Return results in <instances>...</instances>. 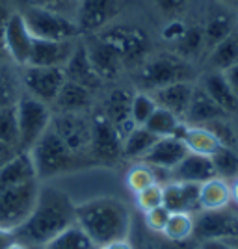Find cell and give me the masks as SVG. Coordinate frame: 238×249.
Instances as JSON below:
<instances>
[{"instance_id":"cell-1","label":"cell","mask_w":238,"mask_h":249,"mask_svg":"<svg viewBox=\"0 0 238 249\" xmlns=\"http://www.w3.org/2000/svg\"><path fill=\"white\" fill-rule=\"evenodd\" d=\"M76 205L71 197L54 186H39V194L30 216L13 231L15 240L26 248L41 249L58 232L74 223Z\"/></svg>"},{"instance_id":"cell-2","label":"cell","mask_w":238,"mask_h":249,"mask_svg":"<svg viewBox=\"0 0 238 249\" xmlns=\"http://www.w3.org/2000/svg\"><path fill=\"white\" fill-rule=\"evenodd\" d=\"M74 221L92 238L95 248L101 249L119 240H128L130 234V210L119 197H95L78 205Z\"/></svg>"},{"instance_id":"cell-3","label":"cell","mask_w":238,"mask_h":249,"mask_svg":"<svg viewBox=\"0 0 238 249\" xmlns=\"http://www.w3.org/2000/svg\"><path fill=\"white\" fill-rule=\"evenodd\" d=\"M28 153L36 167L37 180H45L51 177L62 175L65 171H71L78 166L80 160V155H74L51 126L43 132V136L34 143Z\"/></svg>"},{"instance_id":"cell-4","label":"cell","mask_w":238,"mask_h":249,"mask_svg":"<svg viewBox=\"0 0 238 249\" xmlns=\"http://www.w3.org/2000/svg\"><path fill=\"white\" fill-rule=\"evenodd\" d=\"M196 71L190 62L179 58L177 54H162L151 60H145L140 65V73L136 76L142 91L153 93L160 88H166L177 82H194Z\"/></svg>"},{"instance_id":"cell-5","label":"cell","mask_w":238,"mask_h":249,"mask_svg":"<svg viewBox=\"0 0 238 249\" xmlns=\"http://www.w3.org/2000/svg\"><path fill=\"white\" fill-rule=\"evenodd\" d=\"M26 22L30 34L36 39H49V41H74L80 34L76 22L69 19L65 13L54 11L51 8H22L19 11Z\"/></svg>"},{"instance_id":"cell-6","label":"cell","mask_w":238,"mask_h":249,"mask_svg":"<svg viewBox=\"0 0 238 249\" xmlns=\"http://www.w3.org/2000/svg\"><path fill=\"white\" fill-rule=\"evenodd\" d=\"M101 39L110 43L119 52L123 65H142L151 49L147 32L132 24H108L97 34Z\"/></svg>"},{"instance_id":"cell-7","label":"cell","mask_w":238,"mask_h":249,"mask_svg":"<svg viewBox=\"0 0 238 249\" xmlns=\"http://www.w3.org/2000/svg\"><path fill=\"white\" fill-rule=\"evenodd\" d=\"M17 121H19V151L28 153L34 143L43 136V132L51 126L52 110L49 104L34 99L24 93L15 103Z\"/></svg>"},{"instance_id":"cell-8","label":"cell","mask_w":238,"mask_h":249,"mask_svg":"<svg viewBox=\"0 0 238 249\" xmlns=\"http://www.w3.org/2000/svg\"><path fill=\"white\" fill-rule=\"evenodd\" d=\"M39 194V180L0 188V227L15 229L24 223Z\"/></svg>"},{"instance_id":"cell-9","label":"cell","mask_w":238,"mask_h":249,"mask_svg":"<svg viewBox=\"0 0 238 249\" xmlns=\"http://www.w3.org/2000/svg\"><path fill=\"white\" fill-rule=\"evenodd\" d=\"M51 128L74 155L90 153L92 121L84 112H52Z\"/></svg>"},{"instance_id":"cell-10","label":"cell","mask_w":238,"mask_h":249,"mask_svg":"<svg viewBox=\"0 0 238 249\" xmlns=\"http://www.w3.org/2000/svg\"><path fill=\"white\" fill-rule=\"evenodd\" d=\"M21 84L26 93L45 104H52L65 84V73L60 67H22Z\"/></svg>"},{"instance_id":"cell-11","label":"cell","mask_w":238,"mask_h":249,"mask_svg":"<svg viewBox=\"0 0 238 249\" xmlns=\"http://www.w3.org/2000/svg\"><path fill=\"white\" fill-rule=\"evenodd\" d=\"M194 236L199 242L238 238V214L221 210H201L194 216Z\"/></svg>"},{"instance_id":"cell-12","label":"cell","mask_w":238,"mask_h":249,"mask_svg":"<svg viewBox=\"0 0 238 249\" xmlns=\"http://www.w3.org/2000/svg\"><path fill=\"white\" fill-rule=\"evenodd\" d=\"M121 138L117 134L115 126L106 115L101 112L92 119V143H90V155L95 162L101 164H115L123 153H121Z\"/></svg>"},{"instance_id":"cell-13","label":"cell","mask_w":238,"mask_h":249,"mask_svg":"<svg viewBox=\"0 0 238 249\" xmlns=\"http://www.w3.org/2000/svg\"><path fill=\"white\" fill-rule=\"evenodd\" d=\"M117 13H119L117 0H80L74 22L80 34L95 36L114 21Z\"/></svg>"},{"instance_id":"cell-14","label":"cell","mask_w":238,"mask_h":249,"mask_svg":"<svg viewBox=\"0 0 238 249\" xmlns=\"http://www.w3.org/2000/svg\"><path fill=\"white\" fill-rule=\"evenodd\" d=\"M32 45H34V36L28 30L22 15L19 11L10 13L4 28V51L8 58H11L17 65L26 67L30 60Z\"/></svg>"},{"instance_id":"cell-15","label":"cell","mask_w":238,"mask_h":249,"mask_svg":"<svg viewBox=\"0 0 238 249\" xmlns=\"http://www.w3.org/2000/svg\"><path fill=\"white\" fill-rule=\"evenodd\" d=\"M86 52L92 62V67L95 69V73L103 78V82L115 78L125 67L119 52L115 51L110 43L101 39L99 36H95L93 39L86 45Z\"/></svg>"},{"instance_id":"cell-16","label":"cell","mask_w":238,"mask_h":249,"mask_svg":"<svg viewBox=\"0 0 238 249\" xmlns=\"http://www.w3.org/2000/svg\"><path fill=\"white\" fill-rule=\"evenodd\" d=\"M74 47H76L74 41H49V39H36L34 37L28 65L63 69L65 63L69 62Z\"/></svg>"},{"instance_id":"cell-17","label":"cell","mask_w":238,"mask_h":249,"mask_svg":"<svg viewBox=\"0 0 238 249\" xmlns=\"http://www.w3.org/2000/svg\"><path fill=\"white\" fill-rule=\"evenodd\" d=\"M186 155L188 149L184 145V142L175 138V136H167V138H158L155 145L145 153L140 162H144L151 167H160V169L171 171Z\"/></svg>"},{"instance_id":"cell-18","label":"cell","mask_w":238,"mask_h":249,"mask_svg":"<svg viewBox=\"0 0 238 249\" xmlns=\"http://www.w3.org/2000/svg\"><path fill=\"white\" fill-rule=\"evenodd\" d=\"M199 188L201 184H192V182H167L162 186V205L169 212L197 214L201 212Z\"/></svg>"},{"instance_id":"cell-19","label":"cell","mask_w":238,"mask_h":249,"mask_svg":"<svg viewBox=\"0 0 238 249\" xmlns=\"http://www.w3.org/2000/svg\"><path fill=\"white\" fill-rule=\"evenodd\" d=\"M235 17L227 6L212 2L207 11V19L203 24V34H205V49L210 52L220 41H223L231 32H235Z\"/></svg>"},{"instance_id":"cell-20","label":"cell","mask_w":238,"mask_h":249,"mask_svg":"<svg viewBox=\"0 0 238 249\" xmlns=\"http://www.w3.org/2000/svg\"><path fill=\"white\" fill-rule=\"evenodd\" d=\"M216 177L214 164L210 156H201L188 153L171 171H169V182H192V184H203L205 180Z\"/></svg>"},{"instance_id":"cell-21","label":"cell","mask_w":238,"mask_h":249,"mask_svg":"<svg viewBox=\"0 0 238 249\" xmlns=\"http://www.w3.org/2000/svg\"><path fill=\"white\" fill-rule=\"evenodd\" d=\"M63 73H65V80L84 86L90 91H97L103 86V78L95 73V69L92 67V62L88 58L86 45L76 43L69 62L65 63V67H63Z\"/></svg>"},{"instance_id":"cell-22","label":"cell","mask_w":238,"mask_h":249,"mask_svg":"<svg viewBox=\"0 0 238 249\" xmlns=\"http://www.w3.org/2000/svg\"><path fill=\"white\" fill-rule=\"evenodd\" d=\"M225 115L227 114L208 97L207 91L201 88V84H196L183 123L192 124V126H205L216 119H223Z\"/></svg>"},{"instance_id":"cell-23","label":"cell","mask_w":238,"mask_h":249,"mask_svg":"<svg viewBox=\"0 0 238 249\" xmlns=\"http://www.w3.org/2000/svg\"><path fill=\"white\" fill-rule=\"evenodd\" d=\"M194 86H196L194 82H177L166 86V88H160L151 95L158 104V108H164L167 112H171L183 121L186 115L192 93H194Z\"/></svg>"},{"instance_id":"cell-24","label":"cell","mask_w":238,"mask_h":249,"mask_svg":"<svg viewBox=\"0 0 238 249\" xmlns=\"http://www.w3.org/2000/svg\"><path fill=\"white\" fill-rule=\"evenodd\" d=\"M201 88L208 93V97L225 112V114H235L238 112V99L233 93L231 86H229L225 74L220 71H208L201 78Z\"/></svg>"},{"instance_id":"cell-25","label":"cell","mask_w":238,"mask_h":249,"mask_svg":"<svg viewBox=\"0 0 238 249\" xmlns=\"http://www.w3.org/2000/svg\"><path fill=\"white\" fill-rule=\"evenodd\" d=\"M93 104V91L74 82L65 80L58 97L54 99V112H86Z\"/></svg>"},{"instance_id":"cell-26","label":"cell","mask_w":238,"mask_h":249,"mask_svg":"<svg viewBox=\"0 0 238 249\" xmlns=\"http://www.w3.org/2000/svg\"><path fill=\"white\" fill-rule=\"evenodd\" d=\"M32 180H37V175H36V167H34L30 153L19 151L13 156V160H10L0 169V188L17 186V184H24Z\"/></svg>"},{"instance_id":"cell-27","label":"cell","mask_w":238,"mask_h":249,"mask_svg":"<svg viewBox=\"0 0 238 249\" xmlns=\"http://www.w3.org/2000/svg\"><path fill=\"white\" fill-rule=\"evenodd\" d=\"M233 203L231 184L225 178L212 177L199 188V207L201 210H221Z\"/></svg>"},{"instance_id":"cell-28","label":"cell","mask_w":238,"mask_h":249,"mask_svg":"<svg viewBox=\"0 0 238 249\" xmlns=\"http://www.w3.org/2000/svg\"><path fill=\"white\" fill-rule=\"evenodd\" d=\"M181 140L184 142L188 153L210 156V158L216 155L218 149L221 147L220 140L208 130L207 126H192V124L184 123L183 132H181Z\"/></svg>"},{"instance_id":"cell-29","label":"cell","mask_w":238,"mask_h":249,"mask_svg":"<svg viewBox=\"0 0 238 249\" xmlns=\"http://www.w3.org/2000/svg\"><path fill=\"white\" fill-rule=\"evenodd\" d=\"M132 97H134V93L130 89H125V88H117L114 91H110L106 97L103 114L106 115V119L114 124L115 128L121 126L123 123L132 121V117H130Z\"/></svg>"},{"instance_id":"cell-30","label":"cell","mask_w":238,"mask_h":249,"mask_svg":"<svg viewBox=\"0 0 238 249\" xmlns=\"http://www.w3.org/2000/svg\"><path fill=\"white\" fill-rule=\"evenodd\" d=\"M208 65L212 71L225 73L227 69L238 65V30L231 32L223 41H220L208 52Z\"/></svg>"},{"instance_id":"cell-31","label":"cell","mask_w":238,"mask_h":249,"mask_svg":"<svg viewBox=\"0 0 238 249\" xmlns=\"http://www.w3.org/2000/svg\"><path fill=\"white\" fill-rule=\"evenodd\" d=\"M41 249H97L92 238L84 232V229L74 221L73 225L63 229L54 238H51Z\"/></svg>"},{"instance_id":"cell-32","label":"cell","mask_w":238,"mask_h":249,"mask_svg":"<svg viewBox=\"0 0 238 249\" xmlns=\"http://www.w3.org/2000/svg\"><path fill=\"white\" fill-rule=\"evenodd\" d=\"M149 132H153L156 138H167V136H175L181 140V132L184 123L173 115L171 112H167L164 108H156L155 114L149 117V121L144 124Z\"/></svg>"},{"instance_id":"cell-33","label":"cell","mask_w":238,"mask_h":249,"mask_svg":"<svg viewBox=\"0 0 238 249\" xmlns=\"http://www.w3.org/2000/svg\"><path fill=\"white\" fill-rule=\"evenodd\" d=\"M158 140L153 132H149L145 126H136L130 134L123 140V145H121V153L125 158L128 160H142L144 155L155 145V142Z\"/></svg>"},{"instance_id":"cell-34","label":"cell","mask_w":238,"mask_h":249,"mask_svg":"<svg viewBox=\"0 0 238 249\" xmlns=\"http://www.w3.org/2000/svg\"><path fill=\"white\" fill-rule=\"evenodd\" d=\"M205 49V34H203V24H192L188 26L184 36L175 43V54L183 60H194L201 51Z\"/></svg>"},{"instance_id":"cell-35","label":"cell","mask_w":238,"mask_h":249,"mask_svg":"<svg viewBox=\"0 0 238 249\" xmlns=\"http://www.w3.org/2000/svg\"><path fill=\"white\" fill-rule=\"evenodd\" d=\"M162 234L167 242H188L194 236V214L171 212Z\"/></svg>"},{"instance_id":"cell-36","label":"cell","mask_w":238,"mask_h":249,"mask_svg":"<svg viewBox=\"0 0 238 249\" xmlns=\"http://www.w3.org/2000/svg\"><path fill=\"white\" fill-rule=\"evenodd\" d=\"M212 164L216 177L225 178V180H235L238 178V151L231 147H220L218 153L212 156Z\"/></svg>"},{"instance_id":"cell-37","label":"cell","mask_w":238,"mask_h":249,"mask_svg":"<svg viewBox=\"0 0 238 249\" xmlns=\"http://www.w3.org/2000/svg\"><path fill=\"white\" fill-rule=\"evenodd\" d=\"M0 142L19 149V121L15 104L0 110Z\"/></svg>"},{"instance_id":"cell-38","label":"cell","mask_w":238,"mask_h":249,"mask_svg":"<svg viewBox=\"0 0 238 249\" xmlns=\"http://www.w3.org/2000/svg\"><path fill=\"white\" fill-rule=\"evenodd\" d=\"M158 108L156 101L153 99V95L147 91H138L132 97V104H130V117L138 126H144L149 117L155 114V110Z\"/></svg>"},{"instance_id":"cell-39","label":"cell","mask_w":238,"mask_h":249,"mask_svg":"<svg viewBox=\"0 0 238 249\" xmlns=\"http://www.w3.org/2000/svg\"><path fill=\"white\" fill-rule=\"evenodd\" d=\"M19 86H17V76L13 74L6 63L0 65V110L6 106H13L19 101Z\"/></svg>"},{"instance_id":"cell-40","label":"cell","mask_w":238,"mask_h":249,"mask_svg":"<svg viewBox=\"0 0 238 249\" xmlns=\"http://www.w3.org/2000/svg\"><path fill=\"white\" fill-rule=\"evenodd\" d=\"M125 182H127V186H128V190H130L132 194H138V192H142L145 188L156 184V178H155V173H153L151 166L140 162V164H136V166H132L128 169Z\"/></svg>"},{"instance_id":"cell-41","label":"cell","mask_w":238,"mask_h":249,"mask_svg":"<svg viewBox=\"0 0 238 249\" xmlns=\"http://www.w3.org/2000/svg\"><path fill=\"white\" fill-rule=\"evenodd\" d=\"M136 207L142 212H149L156 207H162V186L160 184H153V186L145 188L142 192L134 194Z\"/></svg>"},{"instance_id":"cell-42","label":"cell","mask_w":238,"mask_h":249,"mask_svg":"<svg viewBox=\"0 0 238 249\" xmlns=\"http://www.w3.org/2000/svg\"><path fill=\"white\" fill-rule=\"evenodd\" d=\"M205 126L216 136L223 147H231V149H237L238 151V138L235 134V130H233V126L225 121V117L223 119H216V121L205 124Z\"/></svg>"},{"instance_id":"cell-43","label":"cell","mask_w":238,"mask_h":249,"mask_svg":"<svg viewBox=\"0 0 238 249\" xmlns=\"http://www.w3.org/2000/svg\"><path fill=\"white\" fill-rule=\"evenodd\" d=\"M169 216H171V212H169L164 205H162V207L153 208V210H149V212H145L144 214L145 227L149 229L151 232H155V234H162V231H164V227H166Z\"/></svg>"},{"instance_id":"cell-44","label":"cell","mask_w":238,"mask_h":249,"mask_svg":"<svg viewBox=\"0 0 238 249\" xmlns=\"http://www.w3.org/2000/svg\"><path fill=\"white\" fill-rule=\"evenodd\" d=\"M186 28H188V26L183 21H177V19H173V21H169L166 26L162 28V39L175 45V43L179 41L183 36H184Z\"/></svg>"},{"instance_id":"cell-45","label":"cell","mask_w":238,"mask_h":249,"mask_svg":"<svg viewBox=\"0 0 238 249\" xmlns=\"http://www.w3.org/2000/svg\"><path fill=\"white\" fill-rule=\"evenodd\" d=\"M158 11L166 17H175L179 13H183L186 8L188 0H153Z\"/></svg>"},{"instance_id":"cell-46","label":"cell","mask_w":238,"mask_h":249,"mask_svg":"<svg viewBox=\"0 0 238 249\" xmlns=\"http://www.w3.org/2000/svg\"><path fill=\"white\" fill-rule=\"evenodd\" d=\"M199 249H238V238L207 240L199 244Z\"/></svg>"},{"instance_id":"cell-47","label":"cell","mask_w":238,"mask_h":249,"mask_svg":"<svg viewBox=\"0 0 238 249\" xmlns=\"http://www.w3.org/2000/svg\"><path fill=\"white\" fill-rule=\"evenodd\" d=\"M17 153H19V149H17V147L0 142V169L6 166L10 160H13V156L17 155Z\"/></svg>"},{"instance_id":"cell-48","label":"cell","mask_w":238,"mask_h":249,"mask_svg":"<svg viewBox=\"0 0 238 249\" xmlns=\"http://www.w3.org/2000/svg\"><path fill=\"white\" fill-rule=\"evenodd\" d=\"M22 8H51V10L56 11V0H17Z\"/></svg>"},{"instance_id":"cell-49","label":"cell","mask_w":238,"mask_h":249,"mask_svg":"<svg viewBox=\"0 0 238 249\" xmlns=\"http://www.w3.org/2000/svg\"><path fill=\"white\" fill-rule=\"evenodd\" d=\"M15 242H17V240H15L13 231L0 227V249H8L11 244H15Z\"/></svg>"},{"instance_id":"cell-50","label":"cell","mask_w":238,"mask_h":249,"mask_svg":"<svg viewBox=\"0 0 238 249\" xmlns=\"http://www.w3.org/2000/svg\"><path fill=\"white\" fill-rule=\"evenodd\" d=\"M223 74H225V78H227V82H229V86H231V89H233V93L237 95V99H238V65L227 69Z\"/></svg>"},{"instance_id":"cell-51","label":"cell","mask_w":238,"mask_h":249,"mask_svg":"<svg viewBox=\"0 0 238 249\" xmlns=\"http://www.w3.org/2000/svg\"><path fill=\"white\" fill-rule=\"evenodd\" d=\"M8 17H10V13H8L6 8L0 4V47H4V28H6Z\"/></svg>"},{"instance_id":"cell-52","label":"cell","mask_w":238,"mask_h":249,"mask_svg":"<svg viewBox=\"0 0 238 249\" xmlns=\"http://www.w3.org/2000/svg\"><path fill=\"white\" fill-rule=\"evenodd\" d=\"M101 249H134L132 248V244L128 242V240H119V242H114V244H108V246H104Z\"/></svg>"},{"instance_id":"cell-53","label":"cell","mask_w":238,"mask_h":249,"mask_svg":"<svg viewBox=\"0 0 238 249\" xmlns=\"http://www.w3.org/2000/svg\"><path fill=\"white\" fill-rule=\"evenodd\" d=\"M76 0H56V11H60V13H63V10L67 8V6H71V4H74Z\"/></svg>"},{"instance_id":"cell-54","label":"cell","mask_w":238,"mask_h":249,"mask_svg":"<svg viewBox=\"0 0 238 249\" xmlns=\"http://www.w3.org/2000/svg\"><path fill=\"white\" fill-rule=\"evenodd\" d=\"M231 196H233V203L238 205V178H235L231 182Z\"/></svg>"},{"instance_id":"cell-55","label":"cell","mask_w":238,"mask_h":249,"mask_svg":"<svg viewBox=\"0 0 238 249\" xmlns=\"http://www.w3.org/2000/svg\"><path fill=\"white\" fill-rule=\"evenodd\" d=\"M216 2L227 6V8H238V0H216Z\"/></svg>"},{"instance_id":"cell-56","label":"cell","mask_w":238,"mask_h":249,"mask_svg":"<svg viewBox=\"0 0 238 249\" xmlns=\"http://www.w3.org/2000/svg\"><path fill=\"white\" fill-rule=\"evenodd\" d=\"M6 58H8V54H6V51H4V47H0V65L6 63Z\"/></svg>"},{"instance_id":"cell-57","label":"cell","mask_w":238,"mask_h":249,"mask_svg":"<svg viewBox=\"0 0 238 249\" xmlns=\"http://www.w3.org/2000/svg\"><path fill=\"white\" fill-rule=\"evenodd\" d=\"M8 249H30V248H26V246H22V244H19V242H15V244H11Z\"/></svg>"},{"instance_id":"cell-58","label":"cell","mask_w":238,"mask_h":249,"mask_svg":"<svg viewBox=\"0 0 238 249\" xmlns=\"http://www.w3.org/2000/svg\"><path fill=\"white\" fill-rule=\"evenodd\" d=\"M197 249H199V248H197Z\"/></svg>"}]
</instances>
